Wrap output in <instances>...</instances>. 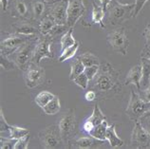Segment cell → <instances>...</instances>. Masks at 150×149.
<instances>
[{
  "mask_svg": "<svg viewBox=\"0 0 150 149\" xmlns=\"http://www.w3.org/2000/svg\"><path fill=\"white\" fill-rule=\"evenodd\" d=\"M91 82H93V88L100 92H117L121 90L119 73L106 62L100 64L99 71Z\"/></svg>",
  "mask_w": 150,
  "mask_h": 149,
  "instance_id": "1",
  "label": "cell"
},
{
  "mask_svg": "<svg viewBox=\"0 0 150 149\" xmlns=\"http://www.w3.org/2000/svg\"><path fill=\"white\" fill-rule=\"evenodd\" d=\"M135 3L122 4L117 0H112L106 10L108 23L111 26H118L133 17Z\"/></svg>",
  "mask_w": 150,
  "mask_h": 149,
  "instance_id": "2",
  "label": "cell"
},
{
  "mask_svg": "<svg viewBox=\"0 0 150 149\" xmlns=\"http://www.w3.org/2000/svg\"><path fill=\"white\" fill-rule=\"evenodd\" d=\"M37 38H31L30 41L25 43L24 45L21 46L16 52H14L11 54L13 60L14 62L15 66L17 68L26 71L29 66L33 63V49L35 47Z\"/></svg>",
  "mask_w": 150,
  "mask_h": 149,
  "instance_id": "3",
  "label": "cell"
},
{
  "mask_svg": "<svg viewBox=\"0 0 150 149\" xmlns=\"http://www.w3.org/2000/svg\"><path fill=\"white\" fill-rule=\"evenodd\" d=\"M149 109H150V103L144 101L140 97L139 93L134 92L133 90H131L130 99L128 102L127 107L125 109V113H126V115L128 116V118L131 121H139Z\"/></svg>",
  "mask_w": 150,
  "mask_h": 149,
  "instance_id": "4",
  "label": "cell"
},
{
  "mask_svg": "<svg viewBox=\"0 0 150 149\" xmlns=\"http://www.w3.org/2000/svg\"><path fill=\"white\" fill-rule=\"evenodd\" d=\"M52 39L50 35H43L37 37L35 47L33 49V63L40 64V62L45 58H53V53L51 52L50 47L52 44Z\"/></svg>",
  "mask_w": 150,
  "mask_h": 149,
  "instance_id": "5",
  "label": "cell"
},
{
  "mask_svg": "<svg viewBox=\"0 0 150 149\" xmlns=\"http://www.w3.org/2000/svg\"><path fill=\"white\" fill-rule=\"evenodd\" d=\"M108 41L114 52H119L122 55H126L127 54L129 40L125 34L124 27L114 30L110 33H108Z\"/></svg>",
  "mask_w": 150,
  "mask_h": 149,
  "instance_id": "6",
  "label": "cell"
},
{
  "mask_svg": "<svg viewBox=\"0 0 150 149\" xmlns=\"http://www.w3.org/2000/svg\"><path fill=\"white\" fill-rule=\"evenodd\" d=\"M59 131H60L62 142L64 143H69L74 134L76 121H75V115L73 110H69L62 117L58 123Z\"/></svg>",
  "mask_w": 150,
  "mask_h": 149,
  "instance_id": "7",
  "label": "cell"
},
{
  "mask_svg": "<svg viewBox=\"0 0 150 149\" xmlns=\"http://www.w3.org/2000/svg\"><path fill=\"white\" fill-rule=\"evenodd\" d=\"M33 37L35 36H28V35H23L19 33L10 35L9 37L5 38L1 42V53L10 57L21 46H23L25 43L30 41Z\"/></svg>",
  "mask_w": 150,
  "mask_h": 149,
  "instance_id": "8",
  "label": "cell"
},
{
  "mask_svg": "<svg viewBox=\"0 0 150 149\" xmlns=\"http://www.w3.org/2000/svg\"><path fill=\"white\" fill-rule=\"evenodd\" d=\"M39 139L45 148H56L61 143L62 139L58 125H50L39 132Z\"/></svg>",
  "mask_w": 150,
  "mask_h": 149,
  "instance_id": "9",
  "label": "cell"
},
{
  "mask_svg": "<svg viewBox=\"0 0 150 149\" xmlns=\"http://www.w3.org/2000/svg\"><path fill=\"white\" fill-rule=\"evenodd\" d=\"M45 69L38 64L31 63L27 68L24 74V80L26 87L29 88H34L43 83L45 79Z\"/></svg>",
  "mask_w": 150,
  "mask_h": 149,
  "instance_id": "10",
  "label": "cell"
},
{
  "mask_svg": "<svg viewBox=\"0 0 150 149\" xmlns=\"http://www.w3.org/2000/svg\"><path fill=\"white\" fill-rule=\"evenodd\" d=\"M86 11V6L84 0H68V19L67 27L68 29L74 28L75 24L78 22Z\"/></svg>",
  "mask_w": 150,
  "mask_h": 149,
  "instance_id": "11",
  "label": "cell"
},
{
  "mask_svg": "<svg viewBox=\"0 0 150 149\" xmlns=\"http://www.w3.org/2000/svg\"><path fill=\"white\" fill-rule=\"evenodd\" d=\"M131 146L134 148L150 147V134L139 121L135 123L131 135Z\"/></svg>",
  "mask_w": 150,
  "mask_h": 149,
  "instance_id": "12",
  "label": "cell"
},
{
  "mask_svg": "<svg viewBox=\"0 0 150 149\" xmlns=\"http://www.w3.org/2000/svg\"><path fill=\"white\" fill-rule=\"evenodd\" d=\"M68 0H57L50 4L48 15L55 21L57 25L67 26L68 19Z\"/></svg>",
  "mask_w": 150,
  "mask_h": 149,
  "instance_id": "13",
  "label": "cell"
},
{
  "mask_svg": "<svg viewBox=\"0 0 150 149\" xmlns=\"http://www.w3.org/2000/svg\"><path fill=\"white\" fill-rule=\"evenodd\" d=\"M0 124H1V133L4 131H8L9 132V137L8 138L13 139V140H18L22 138V137L27 136L30 134L29 129L24 128V127H19V126H15V125H11L7 123V121L5 119L3 114L2 109L0 110Z\"/></svg>",
  "mask_w": 150,
  "mask_h": 149,
  "instance_id": "14",
  "label": "cell"
},
{
  "mask_svg": "<svg viewBox=\"0 0 150 149\" xmlns=\"http://www.w3.org/2000/svg\"><path fill=\"white\" fill-rule=\"evenodd\" d=\"M105 120H106V118H105L104 113H103V111L101 110V108L99 107V105L96 104L94 105L93 112H92L91 116H90L88 119L86 120L84 125H83V128H84V130L86 133L89 134L96 125L100 124L101 123H103V121Z\"/></svg>",
  "mask_w": 150,
  "mask_h": 149,
  "instance_id": "15",
  "label": "cell"
},
{
  "mask_svg": "<svg viewBox=\"0 0 150 149\" xmlns=\"http://www.w3.org/2000/svg\"><path fill=\"white\" fill-rule=\"evenodd\" d=\"M13 28L15 31V33L28 35V36H35L38 32L40 33V30H39V26L36 27L33 23L26 21H20L17 22L13 26Z\"/></svg>",
  "mask_w": 150,
  "mask_h": 149,
  "instance_id": "16",
  "label": "cell"
},
{
  "mask_svg": "<svg viewBox=\"0 0 150 149\" xmlns=\"http://www.w3.org/2000/svg\"><path fill=\"white\" fill-rule=\"evenodd\" d=\"M141 81H142V66H134L129 70L125 80V85L132 84L136 87L138 90H141Z\"/></svg>",
  "mask_w": 150,
  "mask_h": 149,
  "instance_id": "17",
  "label": "cell"
},
{
  "mask_svg": "<svg viewBox=\"0 0 150 149\" xmlns=\"http://www.w3.org/2000/svg\"><path fill=\"white\" fill-rule=\"evenodd\" d=\"M105 139H106V141H108L109 145L111 148L121 147L124 145V141L122 140L116 133V125L115 124L108 125V129H106Z\"/></svg>",
  "mask_w": 150,
  "mask_h": 149,
  "instance_id": "18",
  "label": "cell"
},
{
  "mask_svg": "<svg viewBox=\"0 0 150 149\" xmlns=\"http://www.w3.org/2000/svg\"><path fill=\"white\" fill-rule=\"evenodd\" d=\"M141 66H142V81H141V89L146 88L149 85L150 79V60L148 58L141 57Z\"/></svg>",
  "mask_w": 150,
  "mask_h": 149,
  "instance_id": "19",
  "label": "cell"
},
{
  "mask_svg": "<svg viewBox=\"0 0 150 149\" xmlns=\"http://www.w3.org/2000/svg\"><path fill=\"white\" fill-rule=\"evenodd\" d=\"M93 9H92V23L95 24H99L103 29L105 28L104 24V18L105 15V11L104 10V8L102 7L100 2H93Z\"/></svg>",
  "mask_w": 150,
  "mask_h": 149,
  "instance_id": "20",
  "label": "cell"
},
{
  "mask_svg": "<svg viewBox=\"0 0 150 149\" xmlns=\"http://www.w3.org/2000/svg\"><path fill=\"white\" fill-rule=\"evenodd\" d=\"M108 127V121H104L100 124L96 125L93 128V130L89 133V135L94 138L96 141H100V142H104L105 141V134H106V129Z\"/></svg>",
  "mask_w": 150,
  "mask_h": 149,
  "instance_id": "21",
  "label": "cell"
},
{
  "mask_svg": "<svg viewBox=\"0 0 150 149\" xmlns=\"http://www.w3.org/2000/svg\"><path fill=\"white\" fill-rule=\"evenodd\" d=\"M45 9L46 4L44 0H34V1H33V3H31V10H33V17L34 21L41 20Z\"/></svg>",
  "mask_w": 150,
  "mask_h": 149,
  "instance_id": "22",
  "label": "cell"
},
{
  "mask_svg": "<svg viewBox=\"0 0 150 149\" xmlns=\"http://www.w3.org/2000/svg\"><path fill=\"white\" fill-rule=\"evenodd\" d=\"M94 138L90 137H80V138L74 139V140H70L69 143L70 144H72V147L75 148H82V149H86V148H90L93 144H94Z\"/></svg>",
  "mask_w": 150,
  "mask_h": 149,
  "instance_id": "23",
  "label": "cell"
},
{
  "mask_svg": "<svg viewBox=\"0 0 150 149\" xmlns=\"http://www.w3.org/2000/svg\"><path fill=\"white\" fill-rule=\"evenodd\" d=\"M56 25L57 24L55 23L53 19L50 17L49 15H47L46 17L42 18L41 20L39 21L38 26H39V30H40V34L48 35Z\"/></svg>",
  "mask_w": 150,
  "mask_h": 149,
  "instance_id": "24",
  "label": "cell"
},
{
  "mask_svg": "<svg viewBox=\"0 0 150 149\" xmlns=\"http://www.w3.org/2000/svg\"><path fill=\"white\" fill-rule=\"evenodd\" d=\"M13 9L18 17L24 19L29 18V7L24 0H15L13 2Z\"/></svg>",
  "mask_w": 150,
  "mask_h": 149,
  "instance_id": "25",
  "label": "cell"
},
{
  "mask_svg": "<svg viewBox=\"0 0 150 149\" xmlns=\"http://www.w3.org/2000/svg\"><path fill=\"white\" fill-rule=\"evenodd\" d=\"M85 68L86 66L85 65L83 64L82 60L80 58H77V59H75L71 66H70V73H69V80L70 81H73L75 78H76L78 75H80L83 72L85 71Z\"/></svg>",
  "mask_w": 150,
  "mask_h": 149,
  "instance_id": "26",
  "label": "cell"
},
{
  "mask_svg": "<svg viewBox=\"0 0 150 149\" xmlns=\"http://www.w3.org/2000/svg\"><path fill=\"white\" fill-rule=\"evenodd\" d=\"M42 109H43V111L45 112V114L47 115L57 114L61 109V104H60V100H59L58 96H55L53 99Z\"/></svg>",
  "mask_w": 150,
  "mask_h": 149,
  "instance_id": "27",
  "label": "cell"
},
{
  "mask_svg": "<svg viewBox=\"0 0 150 149\" xmlns=\"http://www.w3.org/2000/svg\"><path fill=\"white\" fill-rule=\"evenodd\" d=\"M54 97H55L54 94H52L50 91H42L36 95V97H35V99H34V102L39 107L43 108L44 107H46V105H48Z\"/></svg>",
  "mask_w": 150,
  "mask_h": 149,
  "instance_id": "28",
  "label": "cell"
},
{
  "mask_svg": "<svg viewBox=\"0 0 150 149\" xmlns=\"http://www.w3.org/2000/svg\"><path fill=\"white\" fill-rule=\"evenodd\" d=\"M78 49H79V42L76 41V43H75L74 45L70 46V47H69V48H67V49L62 50V53H61L60 57H59L58 61L60 63H63V62H65L69 59H71L73 56H75V54H76Z\"/></svg>",
  "mask_w": 150,
  "mask_h": 149,
  "instance_id": "29",
  "label": "cell"
},
{
  "mask_svg": "<svg viewBox=\"0 0 150 149\" xmlns=\"http://www.w3.org/2000/svg\"><path fill=\"white\" fill-rule=\"evenodd\" d=\"M72 33H73V28H69V29H68V31H67V32H65L62 35L61 40H60L62 50L74 45L75 43H76V40L74 39Z\"/></svg>",
  "mask_w": 150,
  "mask_h": 149,
  "instance_id": "30",
  "label": "cell"
},
{
  "mask_svg": "<svg viewBox=\"0 0 150 149\" xmlns=\"http://www.w3.org/2000/svg\"><path fill=\"white\" fill-rule=\"evenodd\" d=\"M79 58L82 60L83 64L85 65L86 68H88V66H95V65H100L99 58H98L97 56H95L91 52H86V53L79 56Z\"/></svg>",
  "mask_w": 150,
  "mask_h": 149,
  "instance_id": "31",
  "label": "cell"
},
{
  "mask_svg": "<svg viewBox=\"0 0 150 149\" xmlns=\"http://www.w3.org/2000/svg\"><path fill=\"white\" fill-rule=\"evenodd\" d=\"M72 82L75 85H77L78 87H80L83 89L88 88V84H89V80H88V76L85 74V72H83L82 74H80V75H78Z\"/></svg>",
  "mask_w": 150,
  "mask_h": 149,
  "instance_id": "32",
  "label": "cell"
},
{
  "mask_svg": "<svg viewBox=\"0 0 150 149\" xmlns=\"http://www.w3.org/2000/svg\"><path fill=\"white\" fill-rule=\"evenodd\" d=\"M0 63H1V66L5 69V70H11V69H14L15 68H17L15 66L14 62L10 59L9 56H6L5 54L1 53V58H0Z\"/></svg>",
  "mask_w": 150,
  "mask_h": 149,
  "instance_id": "33",
  "label": "cell"
},
{
  "mask_svg": "<svg viewBox=\"0 0 150 149\" xmlns=\"http://www.w3.org/2000/svg\"><path fill=\"white\" fill-rule=\"evenodd\" d=\"M100 68V65H95V66H88V68H85V74L88 76L89 82L94 79V77L97 75L98 71H99Z\"/></svg>",
  "mask_w": 150,
  "mask_h": 149,
  "instance_id": "34",
  "label": "cell"
},
{
  "mask_svg": "<svg viewBox=\"0 0 150 149\" xmlns=\"http://www.w3.org/2000/svg\"><path fill=\"white\" fill-rule=\"evenodd\" d=\"M29 143H30V136L29 135L22 137V138L16 140L14 149H26V148H28V146H29Z\"/></svg>",
  "mask_w": 150,
  "mask_h": 149,
  "instance_id": "35",
  "label": "cell"
},
{
  "mask_svg": "<svg viewBox=\"0 0 150 149\" xmlns=\"http://www.w3.org/2000/svg\"><path fill=\"white\" fill-rule=\"evenodd\" d=\"M15 143H16V140L11 139V138H4L1 137V149H14Z\"/></svg>",
  "mask_w": 150,
  "mask_h": 149,
  "instance_id": "36",
  "label": "cell"
},
{
  "mask_svg": "<svg viewBox=\"0 0 150 149\" xmlns=\"http://www.w3.org/2000/svg\"><path fill=\"white\" fill-rule=\"evenodd\" d=\"M149 0H135V8L133 11V17H137V15L140 13V11L143 10V8Z\"/></svg>",
  "mask_w": 150,
  "mask_h": 149,
  "instance_id": "37",
  "label": "cell"
},
{
  "mask_svg": "<svg viewBox=\"0 0 150 149\" xmlns=\"http://www.w3.org/2000/svg\"><path fill=\"white\" fill-rule=\"evenodd\" d=\"M139 121L150 134V115H148L147 113H145V114L139 120Z\"/></svg>",
  "mask_w": 150,
  "mask_h": 149,
  "instance_id": "38",
  "label": "cell"
},
{
  "mask_svg": "<svg viewBox=\"0 0 150 149\" xmlns=\"http://www.w3.org/2000/svg\"><path fill=\"white\" fill-rule=\"evenodd\" d=\"M138 93H139L140 97L144 101L150 103V85H148L146 88H144V89L139 90V92H138Z\"/></svg>",
  "mask_w": 150,
  "mask_h": 149,
  "instance_id": "39",
  "label": "cell"
},
{
  "mask_svg": "<svg viewBox=\"0 0 150 149\" xmlns=\"http://www.w3.org/2000/svg\"><path fill=\"white\" fill-rule=\"evenodd\" d=\"M96 92L94 90H88V92L85 94V99L88 102H92L96 99Z\"/></svg>",
  "mask_w": 150,
  "mask_h": 149,
  "instance_id": "40",
  "label": "cell"
},
{
  "mask_svg": "<svg viewBox=\"0 0 150 149\" xmlns=\"http://www.w3.org/2000/svg\"><path fill=\"white\" fill-rule=\"evenodd\" d=\"M144 36L145 37V40H146V46L150 47V24L147 25V27L145 28Z\"/></svg>",
  "mask_w": 150,
  "mask_h": 149,
  "instance_id": "41",
  "label": "cell"
},
{
  "mask_svg": "<svg viewBox=\"0 0 150 149\" xmlns=\"http://www.w3.org/2000/svg\"><path fill=\"white\" fill-rule=\"evenodd\" d=\"M98 2H100V4L102 5V7L104 8V10L106 11V10H108V8L109 6V4L111 3L112 0H97Z\"/></svg>",
  "mask_w": 150,
  "mask_h": 149,
  "instance_id": "42",
  "label": "cell"
},
{
  "mask_svg": "<svg viewBox=\"0 0 150 149\" xmlns=\"http://www.w3.org/2000/svg\"><path fill=\"white\" fill-rule=\"evenodd\" d=\"M142 57H145V58H148L150 60V49L148 48L147 46H145V48L143 49V52H142Z\"/></svg>",
  "mask_w": 150,
  "mask_h": 149,
  "instance_id": "43",
  "label": "cell"
},
{
  "mask_svg": "<svg viewBox=\"0 0 150 149\" xmlns=\"http://www.w3.org/2000/svg\"><path fill=\"white\" fill-rule=\"evenodd\" d=\"M0 2H1V10H2V11H6L8 10V7H9L10 0H0Z\"/></svg>",
  "mask_w": 150,
  "mask_h": 149,
  "instance_id": "44",
  "label": "cell"
},
{
  "mask_svg": "<svg viewBox=\"0 0 150 149\" xmlns=\"http://www.w3.org/2000/svg\"><path fill=\"white\" fill-rule=\"evenodd\" d=\"M44 1H45V2H49V3H50H50H53V2H54V0H44Z\"/></svg>",
  "mask_w": 150,
  "mask_h": 149,
  "instance_id": "45",
  "label": "cell"
},
{
  "mask_svg": "<svg viewBox=\"0 0 150 149\" xmlns=\"http://www.w3.org/2000/svg\"><path fill=\"white\" fill-rule=\"evenodd\" d=\"M146 113H147V114H148V115H150V109H149V110H148V111H147Z\"/></svg>",
  "mask_w": 150,
  "mask_h": 149,
  "instance_id": "46",
  "label": "cell"
},
{
  "mask_svg": "<svg viewBox=\"0 0 150 149\" xmlns=\"http://www.w3.org/2000/svg\"><path fill=\"white\" fill-rule=\"evenodd\" d=\"M149 85H150V79H149Z\"/></svg>",
  "mask_w": 150,
  "mask_h": 149,
  "instance_id": "47",
  "label": "cell"
},
{
  "mask_svg": "<svg viewBox=\"0 0 150 149\" xmlns=\"http://www.w3.org/2000/svg\"><path fill=\"white\" fill-rule=\"evenodd\" d=\"M55 1H57V0H54V2H55Z\"/></svg>",
  "mask_w": 150,
  "mask_h": 149,
  "instance_id": "48",
  "label": "cell"
},
{
  "mask_svg": "<svg viewBox=\"0 0 150 149\" xmlns=\"http://www.w3.org/2000/svg\"><path fill=\"white\" fill-rule=\"evenodd\" d=\"M147 47H148V46H147ZM148 48H149V49H150V47H148Z\"/></svg>",
  "mask_w": 150,
  "mask_h": 149,
  "instance_id": "49",
  "label": "cell"
}]
</instances>
